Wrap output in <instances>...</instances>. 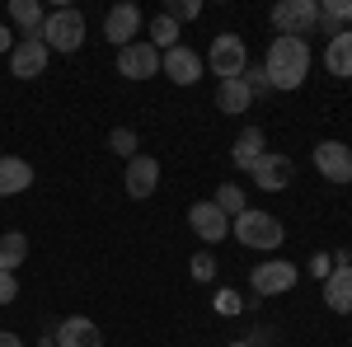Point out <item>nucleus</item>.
Listing matches in <instances>:
<instances>
[{"label":"nucleus","mask_w":352,"mask_h":347,"mask_svg":"<svg viewBox=\"0 0 352 347\" xmlns=\"http://www.w3.org/2000/svg\"><path fill=\"white\" fill-rule=\"evenodd\" d=\"M164 14H169L174 24H192V19L202 14V0H169V5H164Z\"/></svg>","instance_id":"nucleus-27"},{"label":"nucleus","mask_w":352,"mask_h":347,"mask_svg":"<svg viewBox=\"0 0 352 347\" xmlns=\"http://www.w3.org/2000/svg\"><path fill=\"white\" fill-rule=\"evenodd\" d=\"M0 347H24V338H19V333H10V328H0Z\"/></svg>","instance_id":"nucleus-34"},{"label":"nucleus","mask_w":352,"mask_h":347,"mask_svg":"<svg viewBox=\"0 0 352 347\" xmlns=\"http://www.w3.org/2000/svg\"><path fill=\"white\" fill-rule=\"evenodd\" d=\"M104 38L118 52L132 47L136 38H141V5H113L109 14H104Z\"/></svg>","instance_id":"nucleus-10"},{"label":"nucleus","mask_w":352,"mask_h":347,"mask_svg":"<svg viewBox=\"0 0 352 347\" xmlns=\"http://www.w3.org/2000/svg\"><path fill=\"white\" fill-rule=\"evenodd\" d=\"M188 272H192V282H212V277H217V258H212V254H192Z\"/></svg>","instance_id":"nucleus-29"},{"label":"nucleus","mask_w":352,"mask_h":347,"mask_svg":"<svg viewBox=\"0 0 352 347\" xmlns=\"http://www.w3.org/2000/svg\"><path fill=\"white\" fill-rule=\"evenodd\" d=\"M310 272H315V277L324 282L329 272H333V254H315V258H310Z\"/></svg>","instance_id":"nucleus-32"},{"label":"nucleus","mask_w":352,"mask_h":347,"mask_svg":"<svg viewBox=\"0 0 352 347\" xmlns=\"http://www.w3.org/2000/svg\"><path fill=\"white\" fill-rule=\"evenodd\" d=\"M212 310L230 320V315H240V310H244V295H240V291H230V287H221V291L212 295Z\"/></svg>","instance_id":"nucleus-28"},{"label":"nucleus","mask_w":352,"mask_h":347,"mask_svg":"<svg viewBox=\"0 0 352 347\" xmlns=\"http://www.w3.org/2000/svg\"><path fill=\"white\" fill-rule=\"evenodd\" d=\"M268 155V136H263V127H244L240 136H235V146H230V160H235V169H254V164Z\"/></svg>","instance_id":"nucleus-16"},{"label":"nucleus","mask_w":352,"mask_h":347,"mask_svg":"<svg viewBox=\"0 0 352 347\" xmlns=\"http://www.w3.org/2000/svg\"><path fill=\"white\" fill-rule=\"evenodd\" d=\"M230 235H235L244 249H258V254H272V249H282V240H287L282 221L272 212H258V207H249L244 216H235V221H230Z\"/></svg>","instance_id":"nucleus-2"},{"label":"nucleus","mask_w":352,"mask_h":347,"mask_svg":"<svg viewBox=\"0 0 352 347\" xmlns=\"http://www.w3.org/2000/svg\"><path fill=\"white\" fill-rule=\"evenodd\" d=\"M212 202H217L221 212L230 216V221H235V216H244L249 212V197H244V188L240 183H221L217 188V197H212Z\"/></svg>","instance_id":"nucleus-25"},{"label":"nucleus","mask_w":352,"mask_h":347,"mask_svg":"<svg viewBox=\"0 0 352 347\" xmlns=\"http://www.w3.org/2000/svg\"><path fill=\"white\" fill-rule=\"evenodd\" d=\"M47 43L43 38H19L14 43V52H10V76L14 80H38L43 71H47Z\"/></svg>","instance_id":"nucleus-9"},{"label":"nucleus","mask_w":352,"mask_h":347,"mask_svg":"<svg viewBox=\"0 0 352 347\" xmlns=\"http://www.w3.org/2000/svg\"><path fill=\"white\" fill-rule=\"evenodd\" d=\"M118 76L122 80H151V76H160V52L146 38H136L132 47L118 52Z\"/></svg>","instance_id":"nucleus-8"},{"label":"nucleus","mask_w":352,"mask_h":347,"mask_svg":"<svg viewBox=\"0 0 352 347\" xmlns=\"http://www.w3.org/2000/svg\"><path fill=\"white\" fill-rule=\"evenodd\" d=\"M324 305L333 315H352V263L348 267H333L324 277Z\"/></svg>","instance_id":"nucleus-19"},{"label":"nucleus","mask_w":352,"mask_h":347,"mask_svg":"<svg viewBox=\"0 0 352 347\" xmlns=\"http://www.w3.org/2000/svg\"><path fill=\"white\" fill-rule=\"evenodd\" d=\"M52 343L56 347H104V333H99V324H94V320L71 315V320H61L52 328Z\"/></svg>","instance_id":"nucleus-15"},{"label":"nucleus","mask_w":352,"mask_h":347,"mask_svg":"<svg viewBox=\"0 0 352 347\" xmlns=\"http://www.w3.org/2000/svg\"><path fill=\"white\" fill-rule=\"evenodd\" d=\"M268 19L287 38H310V28H320V0H282V5H272Z\"/></svg>","instance_id":"nucleus-5"},{"label":"nucleus","mask_w":352,"mask_h":347,"mask_svg":"<svg viewBox=\"0 0 352 347\" xmlns=\"http://www.w3.org/2000/svg\"><path fill=\"white\" fill-rule=\"evenodd\" d=\"M263 71H268L272 89H300L305 76H310V43H305V38H287V33H277V38L268 43Z\"/></svg>","instance_id":"nucleus-1"},{"label":"nucleus","mask_w":352,"mask_h":347,"mask_svg":"<svg viewBox=\"0 0 352 347\" xmlns=\"http://www.w3.org/2000/svg\"><path fill=\"white\" fill-rule=\"evenodd\" d=\"M188 225H192V235H197L202 244H221L226 230H230V216L221 212L217 202H192L188 207Z\"/></svg>","instance_id":"nucleus-11"},{"label":"nucleus","mask_w":352,"mask_h":347,"mask_svg":"<svg viewBox=\"0 0 352 347\" xmlns=\"http://www.w3.org/2000/svg\"><path fill=\"white\" fill-rule=\"evenodd\" d=\"M146 43H151V47H155V52H169V47H179V24H174V19H169V14H160V19H151V38H146Z\"/></svg>","instance_id":"nucleus-24"},{"label":"nucleus","mask_w":352,"mask_h":347,"mask_svg":"<svg viewBox=\"0 0 352 347\" xmlns=\"http://www.w3.org/2000/svg\"><path fill=\"white\" fill-rule=\"evenodd\" d=\"M24 258H28V235L24 230H5L0 235V272H19Z\"/></svg>","instance_id":"nucleus-23"},{"label":"nucleus","mask_w":352,"mask_h":347,"mask_svg":"<svg viewBox=\"0 0 352 347\" xmlns=\"http://www.w3.org/2000/svg\"><path fill=\"white\" fill-rule=\"evenodd\" d=\"M352 24V0H320V33L333 38Z\"/></svg>","instance_id":"nucleus-22"},{"label":"nucleus","mask_w":352,"mask_h":347,"mask_svg":"<svg viewBox=\"0 0 352 347\" xmlns=\"http://www.w3.org/2000/svg\"><path fill=\"white\" fill-rule=\"evenodd\" d=\"M207 71L221 80H240L249 71V47H244L240 33H217L212 47H207Z\"/></svg>","instance_id":"nucleus-4"},{"label":"nucleus","mask_w":352,"mask_h":347,"mask_svg":"<svg viewBox=\"0 0 352 347\" xmlns=\"http://www.w3.org/2000/svg\"><path fill=\"white\" fill-rule=\"evenodd\" d=\"M38 38L47 43V52H80L85 47V14L80 10H47Z\"/></svg>","instance_id":"nucleus-3"},{"label":"nucleus","mask_w":352,"mask_h":347,"mask_svg":"<svg viewBox=\"0 0 352 347\" xmlns=\"http://www.w3.org/2000/svg\"><path fill=\"white\" fill-rule=\"evenodd\" d=\"M33 188V164L24 155H0V197H19Z\"/></svg>","instance_id":"nucleus-17"},{"label":"nucleus","mask_w":352,"mask_h":347,"mask_svg":"<svg viewBox=\"0 0 352 347\" xmlns=\"http://www.w3.org/2000/svg\"><path fill=\"white\" fill-rule=\"evenodd\" d=\"M43 19H47V10H43L38 0H10L14 38H38V33H43Z\"/></svg>","instance_id":"nucleus-20"},{"label":"nucleus","mask_w":352,"mask_h":347,"mask_svg":"<svg viewBox=\"0 0 352 347\" xmlns=\"http://www.w3.org/2000/svg\"><path fill=\"white\" fill-rule=\"evenodd\" d=\"M240 80L249 85V94H272V80H268V71H263V66H249Z\"/></svg>","instance_id":"nucleus-30"},{"label":"nucleus","mask_w":352,"mask_h":347,"mask_svg":"<svg viewBox=\"0 0 352 347\" xmlns=\"http://www.w3.org/2000/svg\"><path fill=\"white\" fill-rule=\"evenodd\" d=\"M249 104H254V94H249V85H244V80H221L217 85V108L226 113V117L249 113Z\"/></svg>","instance_id":"nucleus-21"},{"label":"nucleus","mask_w":352,"mask_h":347,"mask_svg":"<svg viewBox=\"0 0 352 347\" xmlns=\"http://www.w3.org/2000/svg\"><path fill=\"white\" fill-rule=\"evenodd\" d=\"M292 174H296V164L287 160V155H277V150H268L263 160L249 169L254 188H263V192H287L292 188Z\"/></svg>","instance_id":"nucleus-13"},{"label":"nucleus","mask_w":352,"mask_h":347,"mask_svg":"<svg viewBox=\"0 0 352 347\" xmlns=\"http://www.w3.org/2000/svg\"><path fill=\"white\" fill-rule=\"evenodd\" d=\"M109 150H113V155H122V160H136L141 141H136L132 127H113V132H109Z\"/></svg>","instance_id":"nucleus-26"},{"label":"nucleus","mask_w":352,"mask_h":347,"mask_svg":"<svg viewBox=\"0 0 352 347\" xmlns=\"http://www.w3.org/2000/svg\"><path fill=\"white\" fill-rule=\"evenodd\" d=\"M296 282H300V267L287 263V258L254 263V272H249V287H254V295H282V291H292Z\"/></svg>","instance_id":"nucleus-6"},{"label":"nucleus","mask_w":352,"mask_h":347,"mask_svg":"<svg viewBox=\"0 0 352 347\" xmlns=\"http://www.w3.org/2000/svg\"><path fill=\"white\" fill-rule=\"evenodd\" d=\"M14 43H19V38H14V28H10V24H0V52L10 56V52H14Z\"/></svg>","instance_id":"nucleus-33"},{"label":"nucleus","mask_w":352,"mask_h":347,"mask_svg":"<svg viewBox=\"0 0 352 347\" xmlns=\"http://www.w3.org/2000/svg\"><path fill=\"white\" fill-rule=\"evenodd\" d=\"M226 347H258V343H249V338H240V343H226Z\"/></svg>","instance_id":"nucleus-35"},{"label":"nucleus","mask_w":352,"mask_h":347,"mask_svg":"<svg viewBox=\"0 0 352 347\" xmlns=\"http://www.w3.org/2000/svg\"><path fill=\"white\" fill-rule=\"evenodd\" d=\"M324 71L338 76V80H352V28L333 33L324 43Z\"/></svg>","instance_id":"nucleus-18"},{"label":"nucleus","mask_w":352,"mask_h":347,"mask_svg":"<svg viewBox=\"0 0 352 347\" xmlns=\"http://www.w3.org/2000/svg\"><path fill=\"white\" fill-rule=\"evenodd\" d=\"M14 300H19V277L0 272V305H14Z\"/></svg>","instance_id":"nucleus-31"},{"label":"nucleus","mask_w":352,"mask_h":347,"mask_svg":"<svg viewBox=\"0 0 352 347\" xmlns=\"http://www.w3.org/2000/svg\"><path fill=\"white\" fill-rule=\"evenodd\" d=\"M122 188H127V197L146 202V197H151V192L160 188V160H155V155H136V160H127Z\"/></svg>","instance_id":"nucleus-14"},{"label":"nucleus","mask_w":352,"mask_h":347,"mask_svg":"<svg viewBox=\"0 0 352 347\" xmlns=\"http://www.w3.org/2000/svg\"><path fill=\"white\" fill-rule=\"evenodd\" d=\"M202 71H207V61L192 52V47H184V43L169 47V52L160 56V76H169L174 85H197V80H202Z\"/></svg>","instance_id":"nucleus-12"},{"label":"nucleus","mask_w":352,"mask_h":347,"mask_svg":"<svg viewBox=\"0 0 352 347\" xmlns=\"http://www.w3.org/2000/svg\"><path fill=\"white\" fill-rule=\"evenodd\" d=\"M315 169L324 174L329 183L348 188L352 183V146L348 141H320L315 146Z\"/></svg>","instance_id":"nucleus-7"}]
</instances>
